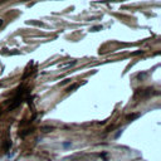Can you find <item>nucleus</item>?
Instances as JSON below:
<instances>
[{"label": "nucleus", "mask_w": 161, "mask_h": 161, "mask_svg": "<svg viewBox=\"0 0 161 161\" xmlns=\"http://www.w3.org/2000/svg\"><path fill=\"white\" fill-rule=\"evenodd\" d=\"M99 29H102V27H95V28L92 29V30H93V32H97V30H99Z\"/></svg>", "instance_id": "3"}, {"label": "nucleus", "mask_w": 161, "mask_h": 161, "mask_svg": "<svg viewBox=\"0 0 161 161\" xmlns=\"http://www.w3.org/2000/svg\"><path fill=\"white\" fill-rule=\"evenodd\" d=\"M3 24H4V20H3V19H0V28L3 27Z\"/></svg>", "instance_id": "4"}, {"label": "nucleus", "mask_w": 161, "mask_h": 161, "mask_svg": "<svg viewBox=\"0 0 161 161\" xmlns=\"http://www.w3.org/2000/svg\"><path fill=\"white\" fill-rule=\"evenodd\" d=\"M77 87H78V84H73V86H71V87H68V88H67V92H71V91L77 88Z\"/></svg>", "instance_id": "1"}, {"label": "nucleus", "mask_w": 161, "mask_h": 161, "mask_svg": "<svg viewBox=\"0 0 161 161\" xmlns=\"http://www.w3.org/2000/svg\"><path fill=\"white\" fill-rule=\"evenodd\" d=\"M136 117H139V115H137V113H136V115H128L127 117H126V118L130 121V120H133V118H136Z\"/></svg>", "instance_id": "2"}]
</instances>
